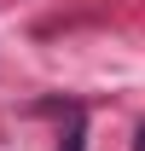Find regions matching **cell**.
Here are the masks:
<instances>
[{
  "mask_svg": "<svg viewBox=\"0 0 145 151\" xmlns=\"http://www.w3.org/2000/svg\"><path fill=\"white\" fill-rule=\"evenodd\" d=\"M134 151H145V128H139V145H134Z\"/></svg>",
  "mask_w": 145,
  "mask_h": 151,
  "instance_id": "cell-1",
  "label": "cell"
}]
</instances>
